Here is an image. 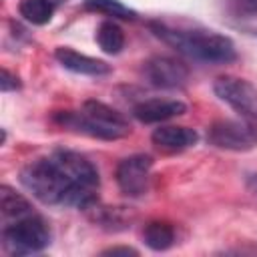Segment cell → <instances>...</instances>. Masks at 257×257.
<instances>
[{"mask_svg": "<svg viewBox=\"0 0 257 257\" xmlns=\"http://www.w3.org/2000/svg\"><path fill=\"white\" fill-rule=\"evenodd\" d=\"M153 159L149 155H131L116 167V185L126 197H141L149 189Z\"/></svg>", "mask_w": 257, "mask_h": 257, "instance_id": "obj_8", "label": "cell"}, {"mask_svg": "<svg viewBox=\"0 0 257 257\" xmlns=\"http://www.w3.org/2000/svg\"><path fill=\"white\" fill-rule=\"evenodd\" d=\"M84 8L112 16V18H120V20H135L137 18V12L133 8H128L126 4H122L120 0H84Z\"/></svg>", "mask_w": 257, "mask_h": 257, "instance_id": "obj_16", "label": "cell"}, {"mask_svg": "<svg viewBox=\"0 0 257 257\" xmlns=\"http://www.w3.org/2000/svg\"><path fill=\"white\" fill-rule=\"evenodd\" d=\"M225 8L239 20L255 22L257 18V0H225Z\"/></svg>", "mask_w": 257, "mask_h": 257, "instance_id": "obj_17", "label": "cell"}, {"mask_svg": "<svg viewBox=\"0 0 257 257\" xmlns=\"http://www.w3.org/2000/svg\"><path fill=\"white\" fill-rule=\"evenodd\" d=\"M139 251L133 249V247H110V249H104L102 255H137Z\"/></svg>", "mask_w": 257, "mask_h": 257, "instance_id": "obj_19", "label": "cell"}, {"mask_svg": "<svg viewBox=\"0 0 257 257\" xmlns=\"http://www.w3.org/2000/svg\"><path fill=\"white\" fill-rule=\"evenodd\" d=\"M96 42L102 52L118 54L124 48V32L114 20H102L96 28Z\"/></svg>", "mask_w": 257, "mask_h": 257, "instance_id": "obj_13", "label": "cell"}, {"mask_svg": "<svg viewBox=\"0 0 257 257\" xmlns=\"http://www.w3.org/2000/svg\"><path fill=\"white\" fill-rule=\"evenodd\" d=\"M34 213L30 201L26 197H22L20 193H16L14 189H10L8 185L0 187V215H2V223H10L16 221L24 215Z\"/></svg>", "mask_w": 257, "mask_h": 257, "instance_id": "obj_12", "label": "cell"}, {"mask_svg": "<svg viewBox=\"0 0 257 257\" xmlns=\"http://www.w3.org/2000/svg\"><path fill=\"white\" fill-rule=\"evenodd\" d=\"M149 28L157 38L175 48L179 54L207 62V64H229L237 58L235 44L229 36L213 30H185L173 28L165 22H149Z\"/></svg>", "mask_w": 257, "mask_h": 257, "instance_id": "obj_2", "label": "cell"}, {"mask_svg": "<svg viewBox=\"0 0 257 257\" xmlns=\"http://www.w3.org/2000/svg\"><path fill=\"white\" fill-rule=\"evenodd\" d=\"M20 183L44 205L90 209L98 201V171L74 151H54L30 161L20 171Z\"/></svg>", "mask_w": 257, "mask_h": 257, "instance_id": "obj_1", "label": "cell"}, {"mask_svg": "<svg viewBox=\"0 0 257 257\" xmlns=\"http://www.w3.org/2000/svg\"><path fill=\"white\" fill-rule=\"evenodd\" d=\"M143 76L157 88H181L189 80V66L173 56H153L143 64Z\"/></svg>", "mask_w": 257, "mask_h": 257, "instance_id": "obj_7", "label": "cell"}, {"mask_svg": "<svg viewBox=\"0 0 257 257\" xmlns=\"http://www.w3.org/2000/svg\"><path fill=\"white\" fill-rule=\"evenodd\" d=\"M18 86H20L18 78H16L12 72H8L6 68H2V76H0V90H2V92H10V90H16Z\"/></svg>", "mask_w": 257, "mask_h": 257, "instance_id": "obj_18", "label": "cell"}, {"mask_svg": "<svg viewBox=\"0 0 257 257\" xmlns=\"http://www.w3.org/2000/svg\"><path fill=\"white\" fill-rule=\"evenodd\" d=\"M207 141L225 151H249L257 145V124L247 120H217L207 131Z\"/></svg>", "mask_w": 257, "mask_h": 257, "instance_id": "obj_6", "label": "cell"}, {"mask_svg": "<svg viewBox=\"0 0 257 257\" xmlns=\"http://www.w3.org/2000/svg\"><path fill=\"white\" fill-rule=\"evenodd\" d=\"M249 187H251V191H253L255 197H257V177H251V179H249Z\"/></svg>", "mask_w": 257, "mask_h": 257, "instance_id": "obj_20", "label": "cell"}, {"mask_svg": "<svg viewBox=\"0 0 257 257\" xmlns=\"http://www.w3.org/2000/svg\"><path fill=\"white\" fill-rule=\"evenodd\" d=\"M143 239L153 251H165L175 243V229L165 221H151L143 231Z\"/></svg>", "mask_w": 257, "mask_h": 257, "instance_id": "obj_14", "label": "cell"}, {"mask_svg": "<svg viewBox=\"0 0 257 257\" xmlns=\"http://www.w3.org/2000/svg\"><path fill=\"white\" fill-rule=\"evenodd\" d=\"M185 110H187V104L181 100L149 98V100H141L139 104H135L133 116L145 124H153V122H163V120H169L173 116H179Z\"/></svg>", "mask_w": 257, "mask_h": 257, "instance_id": "obj_9", "label": "cell"}, {"mask_svg": "<svg viewBox=\"0 0 257 257\" xmlns=\"http://www.w3.org/2000/svg\"><path fill=\"white\" fill-rule=\"evenodd\" d=\"M18 10L26 22L36 24V26H44L52 18L54 4L50 0H22Z\"/></svg>", "mask_w": 257, "mask_h": 257, "instance_id": "obj_15", "label": "cell"}, {"mask_svg": "<svg viewBox=\"0 0 257 257\" xmlns=\"http://www.w3.org/2000/svg\"><path fill=\"white\" fill-rule=\"evenodd\" d=\"M213 90L219 96V100L229 104L243 120L257 124V86L255 84H251L245 78L225 74L213 82Z\"/></svg>", "mask_w": 257, "mask_h": 257, "instance_id": "obj_5", "label": "cell"}, {"mask_svg": "<svg viewBox=\"0 0 257 257\" xmlns=\"http://www.w3.org/2000/svg\"><path fill=\"white\" fill-rule=\"evenodd\" d=\"M54 120L64 128L102 141H116L131 133L128 120L112 106L98 100H86L80 110L58 112Z\"/></svg>", "mask_w": 257, "mask_h": 257, "instance_id": "obj_3", "label": "cell"}, {"mask_svg": "<svg viewBox=\"0 0 257 257\" xmlns=\"http://www.w3.org/2000/svg\"><path fill=\"white\" fill-rule=\"evenodd\" d=\"M50 245V229L38 213L24 215L16 221L4 223L2 247L10 255H30Z\"/></svg>", "mask_w": 257, "mask_h": 257, "instance_id": "obj_4", "label": "cell"}, {"mask_svg": "<svg viewBox=\"0 0 257 257\" xmlns=\"http://www.w3.org/2000/svg\"><path fill=\"white\" fill-rule=\"evenodd\" d=\"M153 143L159 149L165 151H183L189 147H195L199 141L197 131L189 128V126H175V124H167V126H159L153 133Z\"/></svg>", "mask_w": 257, "mask_h": 257, "instance_id": "obj_11", "label": "cell"}, {"mask_svg": "<svg viewBox=\"0 0 257 257\" xmlns=\"http://www.w3.org/2000/svg\"><path fill=\"white\" fill-rule=\"evenodd\" d=\"M54 58L60 62V66H64L66 70L76 72V74L104 76V74H108L112 70L110 64H106L104 60H98V58L80 54V52H76V50H72L68 46H58L54 50Z\"/></svg>", "mask_w": 257, "mask_h": 257, "instance_id": "obj_10", "label": "cell"}, {"mask_svg": "<svg viewBox=\"0 0 257 257\" xmlns=\"http://www.w3.org/2000/svg\"><path fill=\"white\" fill-rule=\"evenodd\" d=\"M52 4H60V2H66V0H50Z\"/></svg>", "mask_w": 257, "mask_h": 257, "instance_id": "obj_21", "label": "cell"}]
</instances>
